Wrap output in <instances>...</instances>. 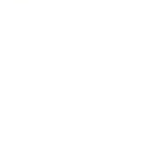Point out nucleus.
Wrapping results in <instances>:
<instances>
[]
</instances>
